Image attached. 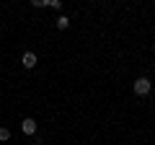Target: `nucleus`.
<instances>
[{
    "instance_id": "f257e3e1",
    "label": "nucleus",
    "mask_w": 155,
    "mask_h": 145,
    "mask_svg": "<svg viewBox=\"0 0 155 145\" xmlns=\"http://www.w3.org/2000/svg\"><path fill=\"white\" fill-rule=\"evenodd\" d=\"M150 88H153L150 78H137V80H134V93H137V96H147Z\"/></svg>"
},
{
    "instance_id": "7ed1b4c3",
    "label": "nucleus",
    "mask_w": 155,
    "mask_h": 145,
    "mask_svg": "<svg viewBox=\"0 0 155 145\" xmlns=\"http://www.w3.org/2000/svg\"><path fill=\"white\" fill-rule=\"evenodd\" d=\"M21 130H23V135H34V132H36V122H34L31 117H26L21 122Z\"/></svg>"
},
{
    "instance_id": "39448f33",
    "label": "nucleus",
    "mask_w": 155,
    "mask_h": 145,
    "mask_svg": "<svg viewBox=\"0 0 155 145\" xmlns=\"http://www.w3.org/2000/svg\"><path fill=\"white\" fill-rule=\"evenodd\" d=\"M0 140H3V143L11 140V130H8V127H0Z\"/></svg>"
},
{
    "instance_id": "f03ea898",
    "label": "nucleus",
    "mask_w": 155,
    "mask_h": 145,
    "mask_svg": "<svg viewBox=\"0 0 155 145\" xmlns=\"http://www.w3.org/2000/svg\"><path fill=\"white\" fill-rule=\"evenodd\" d=\"M21 62H23V67H26V70H31V67H36V55H34V52H23Z\"/></svg>"
},
{
    "instance_id": "20e7f679",
    "label": "nucleus",
    "mask_w": 155,
    "mask_h": 145,
    "mask_svg": "<svg viewBox=\"0 0 155 145\" xmlns=\"http://www.w3.org/2000/svg\"><path fill=\"white\" fill-rule=\"evenodd\" d=\"M57 29H60V31L70 29V18H67V16H60V18H57Z\"/></svg>"
}]
</instances>
